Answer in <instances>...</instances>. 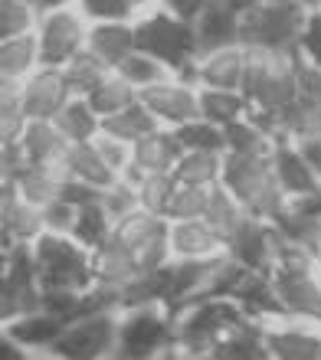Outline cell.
<instances>
[{
	"mask_svg": "<svg viewBox=\"0 0 321 360\" xmlns=\"http://www.w3.org/2000/svg\"><path fill=\"white\" fill-rule=\"evenodd\" d=\"M239 92L246 95L249 112L279 115L289 108L295 102V53L246 46V76Z\"/></svg>",
	"mask_w": 321,
	"mask_h": 360,
	"instance_id": "cell-3",
	"label": "cell"
},
{
	"mask_svg": "<svg viewBox=\"0 0 321 360\" xmlns=\"http://www.w3.org/2000/svg\"><path fill=\"white\" fill-rule=\"evenodd\" d=\"M30 167V158L23 151V144L13 141V144H0V171L7 180H17L20 174Z\"/></svg>",
	"mask_w": 321,
	"mask_h": 360,
	"instance_id": "cell-49",
	"label": "cell"
},
{
	"mask_svg": "<svg viewBox=\"0 0 321 360\" xmlns=\"http://www.w3.org/2000/svg\"><path fill=\"white\" fill-rule=\"evenodd\" d=\"M37 46H39V66H63L85 49V33H89V20L76 4H63V7L39 10L37 17Z\"/></svg>",
	"mask_w": 321,
	"mask_h": 360,
	"instance_id": "cell-9",
	"label": "cell"
},
{
	"mask_svg": "<svg viewBox=\"0 0 321 360\" xmlns=\"http://www.w3.org/2000/svg\"><path fill=\"white\" fill-rule=\"evenodd\" d=\"M115 341H118V308H99L66 321L59 338L49 344V351L66 360H99L115 354Z\"/></svg>",
	"mask_w": 321,
	"mask_h": 360,
	"instance_id": "cell-8",
	"label": "cell"
},
{
	"mask_svg": "<svg viewBox=\"0 0 321 360\" xmlns=\"http://www.w3.org/2000/svg\"><path fill=\"white\" fill-rule=\"evenodd\" d=\"M0 180H7V177H4V171H0Z\"/></svg>",
	"mask_w": 321,
	"mask_h": 360,
	"instance_id": "cell-61",
	"label": "cell"
},
{
	"mask_svg": "<svg viewBox=\"0 0 321 360\" xmlns=\"http://www.w3.org/2000/svg\"><path fill=\"white\" fill-rule=\"evenodd\" d=\"M102 203H105V210H108V217L118 219L138 207V190H134L132 180H125L122 174H118V177L102 190Z\"/></svg>",
	"mask_w": 321,
	"mask_h": 360,
	"instance_id": "cell-44",
	"label": "cell"
},
{
	"mask_svg": "<svg viewBox=\"0 0 321 360\" xmlns=\"http://www.w3.org/2000/svg\"><path fill=\"white\" fill-rule=\"evenodd\" d=\"M20 144H23L30 164H59L69 148L66 134L53 124V118H27Z\"/></svg>",
	"mask_w": 321,
	"mask_h": 360,
	"instance_id": "cell-22",
	"label": "cell"
},
{
	"mask_svg": "<svg viewBox=\"0 0 321 360\" xmlns=\"http://www.w3.org/2000/svg\"><path fill=\"white\" fill-rule=\"evenodd\" d=\"M115 72H118L122 79H128V82H132L138 92L170 76V69L164 66V63H158L154 56H148L144 49H132V53H128V56H125L122 63L115 66Z\"/></svg>",
	"mask_w": 321,
	"mask_h": 360,
	"instance_id": "cell-39",
	"label": "cell"
},
{
	"mask_svg": "<svg viewBox=\"0 0 321 360\" xmlns=\"http://www.w3.org/2000/svg\"><path fill=\"white\" fill-rule=\"evenodd\" d=\"M89 256H92L95 285H105V288H122V285H128L134 275L141 272L134 249H128L122 239H115V236H108V239H102L99 246H92Z\"/></svg>",
	"mask_w": 321,
	"mask_h": 360,
	"instance_id": "cell-17",
	"label": "cell"
},
{
	"mask_svg": "<svg viewBox=\"0 0 321 360\" xmlns=\"http://www.w3.org/2000/svg\"><path fill=\"white\" fill-rule=\"evenodd\" d=\"M243 76H246L243 43L200 53L197 63H194V82L203 89H243Z\"/></svg>",
	"mask_w": 321,
	"mask_h": 360,
	"instance_id": "cell-15",
	"label": "cell"
},
{
	"mask_svg": "<svg viewBox=\"0 0 321 360\" xmlns=\"http://www.w3.org/2000/svg\"><path fill=\"white\" fill-rule=\"evenodd\" d=\"M27 354H23V347H20L13 338H10L4 328H0V360H23Z\"/></svg>",
	"mask_w": 321,
	"mask_h": 360,
	"instance_id": "cell-54",
	"label": "cell"
},
{
	"mask_svg": "<svg viewBox=\"0 0 321 360\" xmlns=\"http://www.w3.org/2000/svg\"><path fill=\"white\" fill-rule=\"evenodd\" d=\"M85 49H89L99 63H105L108 69H115L134 49L132 20H102V23H89Z\"/></svg>",
	"mask_w": 321,
	"mask_h": 360,
	"instance_id": "cell-20",
	"label": "cell"
},
{
	"mask_svg": "<svg viewBox=\"0 0 321 360\" xmlns=\"http://www.w3.org/2000/svg\"><path fill=\"white\" fill-rule=\"evenodd\" d=\"M312 7H321V0H315V4H312Z\"/></svg>",
	"mask_w": 321,
	"mask_h": 360,
	"instance_id": "cell-59",
	"label": "cell"
},
{
	"mask_svg": "<svg viewBox=\"0 0 321 360\" xmlns=\"http://www.w3.org/2000/svg\"><path fill=\"white\" fill-rule=\"evenodd\" d=\"M53 124L66 134V141H92L99 128H102V118L89 105L85 95H69L66 105L53 115Z\"/></svg>",
	"mask_w": 321,
	"mask_h": 360,
	"instance_id": "cell-29",
	"label": "cell"
},
{
	"mask_svg": "<svg viewBox=\"0 0 321 360\" xmlns=\"http://www.w3.org/2000/svg\"><path fill=\"white\" fill-rule=\"evenodd\" d=\"M43 229H46L43 207L17 197L13 200V207H10V213L4 217V223H0V246L13 249V246H20V243H33Z\"/></svg>",
	"mask_w": 321,
	"mask_h": 360,
	"instance_id": "cell-26",
	"label": "cell"
},
{
	"mask_svg": "<svg viewBox=\"0 0 321 360\" xmlns=\"http://www.w3.org/2000/svg\"><path fill=\"white\" fill-rule=\"evenodd\" d=\"M92 144H95V151L102 154V161L108 164L115 174H122L125 167H128V161H132V144H128V141H118V138H112V134L99 131L92 138Z\"/></svg>",
	"mask_w": 321,
	"mask_h": 360,
	"instance_id": "cell-47",
	"label": "cell"
},
{
	"mask_svg": "<svg viewBox=\"0 0 321 360\" xmlns=\"http://www.w3.org/2000/svg\"><path fill=\"white\" fill-rule=\"evenodd\" d=\"M243 318H249V314L233 298H217V295L213 298H194L187 308H180L174 314V321H177V354H203L207 357L210 344Z\"/></svg>",
	"mask_w": 321,
	"mask_h": 360,
	"instance_id": "cell-7",
	"label": "cell"
},
{
	"mask_svg": "<svg viewBox=\"0 0 321 360\" xmlns=\"http://www.w3.org/2000/svg\"><path fill=\"white\" fill-rule=\"evenodd\" d=\"M63 180H66V174L59 164H30L27 171L13 180V187H17V197L30 200L37 207H46L59 197Z\"/></svg>",
	"mask_w": 321,
	"mask_h": 360,
	"instance_id": "cell-28",
	"label": "cell"
},
{
	"mask_svg": "<svg viewBox=\"0 0 321 360\" xmlns=\"http://www.w3.org/2000/svg\"><path fill=\"white\" fill-rule=\"evenodd\" d=\"M151 128H158V118H154L148 108H144V102L138 98V102L132 105H125L122 112H115V115H105L102 118V128L99 131L105 134H112V138H118V141H138L141 134H148Z\"/></svg>",
	"mask_w": 321,
	"mask_h": 360,
	"instance_id": "cell-35",
	"label": "cell"
},
{
	"mask_svg": "<svg viewBox=\"0 0 321 360\" xmlns=\"http://www.w3.org/2000/svg\"><path fill=\"white\" fill-rule=\"evenodd\" d=\"M220 187H227L253 217H263L269 223L275 217H282L292 203L275 180L272 158H246V154L223 151Z\"/></svg>",
	"mask_w": 321,
	"mask_h": 360,
	"instance_id": "cell-2",
	"label": "cell"
},
{
	"mask_svg": "<svg viewBox=\"0 0 321 360\" xmlns=\"http://www.w3.org/2000/svg\"><path fill=\"white\" fill-rule=\"evenodd\" d=\"M39 7L37 0H0V39L30 33L37 27Z\"/></svg>",
	"mask_w": 321,
	"mask_h": 360,
	"instance_id": "cell-42",
	"label": "cell"
},
{
	"mask_svg": "<svg viewBox=\"0 0 321 360\" xmlns=\"http://www.w3.org/2000/svg\"><path fill=\"white\" fill-rule=\"evenodd\" d=\"M180 141L177 134H174V128H164V124H158V128H151L148 134H141L138 141H132V167H138V171L151 174V171H170L174 164H177L180 158Z\"/></svg>",
	"mask_w": 321,
	"mask_h": 360,
	"instance_id": "cell-21",
	"label": "cell"
},
{
	"mask_svg": "<svg viewBox=\"0 0 321 360\" xmlns=\"http://www.w3.org/2000/svg\"><path fill=\"white\" fill-rule=\"evenodd\" d=\"M138 98H141L144 108L164 128H177L184 122L200 118V86L190 82V79L168 76V79H160V82H154V86L141 89Z\"/></svg>",
	"mask_w": 321,
	"mask_h": 360,
	"instance_id": "cell-10",
	"label": "cell"
},
{
	"mask_svg": "<svg viewBox=\"0 0 321 360\" xmlns=\"http://www.w3.org/2000/svg\"><path fill=\"white\" fill-rule=\"evenodd\" d=\"M295 53L305 56L308 63H315V66H321V7H308Z\"/></svg>",
	"mask_w": 321,
	"mask_h": 360,
	"instance_id": "cell-45",
	"label": "cell"
},
{
	"mask_svg": "<svg viewBox=\"0 0 321 360\" xmlns=\"http://www.w3.org/2000/svg\"><path fill=\"white\" fill-rule=\"evenodd\" d=\"M59 167H63L66 177L85 180V184H92V187H108V184L118 177V174L102 161V154L95 151L92 141H69Z\"/></svg>",
	"mask_w": 321,
	"mask_h": 360,
	"instance_id": "cell-25",
	"label": "cell"
},
{
	"mask_svg": "<svg viewBox=\"0 0 321 360\" xmlns=\"http://www.w3.org/2000/svg\"><path fill=\"white\" fill-rule=\"evenodd\" d=\"M30 252H33L39 288H73V292H85V288L95 285L92 256H89V249L79 246L73 236L43 229V233L30 243Z\"/></svg>",
	"mask_w": 321,
	"mask_h": 360,
	"instance_id": "cell-5",
	"label": "cell"
},
{
	"mask_svg": "<svg viewBox=\"0 0 321 360\" xmlns=\"http://www.w3.org/2000/svg\"><path fill=\"white\" fill-rule=\"evenodd\" d=\"M210 190H213V187H197V184H174L168 207H164V217H168V219H197V217H203L207 200H210Z\"/></svg>",
	"mask_w": 321,
	"mask_h": 360,
	"instance_id": "cell-41",
	"label": "cell"
},
{
	"mask_svg": "<svg viewBox=\"0 0 321 360\" xmlns=\"http://www.w3.org/2000/svg\"><path fill=\"white\" fill-rule=\"evenodd\" d=\"M66 76L59 66H37L20 82V112L23 118H53L69 98Z\"/></svg>",
	"mask_w": 321,
	"mask_h": 360,
	"instance_id": "cell-12",
	"label": "cell"
},
{
	"mask_svg": "<svg viewBox=\"0 0 321 360\" xmlns=\"http://www.w3.org/2000/svg\"><path fill=\"white\" fill-rule=\"evenodd\" d=\"M132 30L134 49H144L148 56L164 63L170 69V76L194 82V63H197L200 49L190 20H180L160 4H151V7H141L132 17Z\"/></svg>",
	"mask_w": 321,
	"mask_h": 360,
	"instance_id": "cell-1",
	"label": "cell"
},
{
	"mask_svg": "<svg viewBox=\"0 0 321 360\" xmlns=\"http://www.w3.org/2000/svg\"><path fill=\"white\" fill-rule=\"evenodd\" d=\"M249 115V102L239 89H203L200 86V118L227 128L237 118Z\"/></svg>",
	"mask_w": 321,
	"mask_h": 360,
	"instance_id": "cell-31",
	"label": "cell"
},
{
	"mask_svg": "<svg viewBox=\"0 0 321 360\" xmlns=\"http://www.w3.org/2000/svg\"><path fill=\"white\" fill-rule=\"evenodd\" d=\"M223 138H227V151L246 154V158H272L275 141H279L272 131H265L263 124L256 122V118H249V115H243V118H237L233 124H227V128H223Z\"/></svg>",
	"mask_w": 321,
	"mask_h": 360,
	"instance_id": "cell-27",
	"label": "cell"
},
{
	"mask_svg": "<svg viewBox=\"0 0 321 360\" xmlns=\"http://www.w3.org/2000/svg\"><path fill=\"white\" fill-rule=\"evenodd\" d=\"M223 171V154L217 151H180L177 164L170 167L177 184H197V187H217Z\"/></svg>",
	"mask_w": 321,
	"mask_h": 360,
	"instance_id": "cell-32",
	"label": "cell"
},
{
	"mask_svg": "<svg viewBox=\"0 0 321 360\" xmlns=\"http://www.w3.org/2000/svg\"><path fill=\"white\" fill-rule=\"evenodd\" d=\"M246 217H249V210H246L227 187H220V184H217V187L210 190V200H207V210H203V219H207L210 226H213L220 236H223V243H227V236L239 226V223H243Z\"/></svg>",
	"mask_w": 321,
	"mask_h": 360,
	"instance_id": "cell-37",
	"label": "cell"
},
{
	"mask_svg": "<svg viewBox=\"0 0 321 360\" xmlns=\"http://www.w3.org/2000/svg\"><path fill=\"white\" fill-rule=\"evenodd\" d=\"M63 76H66V86L73 95H89L95 89V82L108 72V66L105 63H99V59L89 53V49H79L76 56L69 59V63H63Z\"/></svg>",
	"mask_w": 321,
	"mask_h": 360,
	"instance_id": "cell-40",
	"label": "cell"
},
{
	"mask_svg": "<svg viewBox=\"0 0 321 360\" xmlns=\"http://www.w3.org/2000/svg\"><path fill=\"white\" fill-rule=\"evenodd\" d=\"M85 98H89V105L99 112V118H105V115L122 112L125 105L138 102V89H134L128 79L118 76L115 69H108V72L95 82V89L85 95Z\"/></svg>",
	"mask_w": 321,
	"mask_h": 360,
	"instance_id": "cell-34",
	"label": "cell"
},
{
	"mask_svg": "<svg viewBox=\"0 0 321 360\" xmlns=\"http://www.w3.org/2000/svg\"><path fill=\"white\" fill-rule=\"evenodd\" d=\"M295 148L302 151V158L308 161V167H312V171L318 174V180H321V134H312V138H298V141H295Z\"/></svg>",
	"mask_w": 321,
	"mask_h": 360,
	"instance_id": "cell-52",
	"label": "cell"
},
{
	"mask_svg": "<svg viewBox=\"0 0 321 360\" xmlns=\"http://www.w3.org/2000/svg\"><path fill=\"white\" fill-rule=\"evenodd\" d=\"M112 236L122 239L125 246L134 249V256H138L144 246H151V243L168 236V217L151 213V210H144V207H134L132 213H125V217L115 219Z\"/></svg>",
	"mask_w": 321,
	"mask_h": 360,
	"instance_id": "cell-23",
	"label": "cell"
},
{
	"mask_svg": "<svg viewBox=\"0 0 321 360\" xmlns=\"http://www.w3.org/2000/svg\"><path fill=\"white\" fill-rule=\"evenodd\" d=\"M168 243L174 259H210L227 252V243L203 217L197 219H168Z\"/></svg>",
	"mask_w": 321,
	"mask_h": 360,
	"instance_id": "cell-16",
	"label": "cell"
},
{
	"mask_svg": "<svg viewBox=\"0 0 321 360\" xmlns=\"http://www.w3.org/2000/svg\"><path fill=\"white\" fill-rule=\"evenodd\" d=\"M239 10H249V7H256V4H263V0H233Z\"/></svg>",
	"mask_w": 321,
	"mask_h": 360,
	"instance_id": "cell-57",
	"label": "cell"
},
{
	"mask_svg": "<svg viewBox=\"0 0 321 360\" xmlns=\"http://www.w3.org/2000/svg\"><path fill=\"white\" fill-rule=\"evenodd\" d=\"M265 347H269V357H279V360H318L321 331L305 328L302 318L265 321Z\"/></svg>",
	"mask_w": 321,
	"mask_h": 360,
	"instance_id": "cell-13",
	"label": "cell"
},
{
	"mask_svg": "<svg viewBox=\"0 0 321 360\" xmlns=\"http://www.w3.org/2000/svg\"><path fill=\"white\" fill-rule=\"evenodd\" d=\"M76 203H69V200L56 197L53 203H46L43 207V219H46V229L49 233H63V236H69L73 233V223H76Z\"/></svg>",
	"mask_w": 321,
	"mask_h": 360,
	"instance_id": "cell-48",
	"label": "cell"
},
{
	"mask_svg": "<svg viewBox=\"0 0 321 360\" xmlns=\"http://www.w3.org/2000/svg\"><path fill=\"white\" fill-rule=\"evenodd\" d=\"M23 112L20 108H0V144H13L20 141V134H23Z\"/></svg>",
	"mask_w": 321,
	"mask_h": 360,
	"instance_id": "cell-50",
	"label": "cell"
},
{
	"mask_svg": "<svg viewBox=\"0 0 321 360\" xmlns=\"http://www.w3.org/2000/svg\"><path fill=\"white\" fill-rule=\"evenodd\" d=\"M112 226H115V219L108 217V210H105L102 200H89V203H79L76 223H73V233H69V236L76 239L79 246L92 249V246H99L102 239L112 236Z\"/></svg>",
	"mask_w": 321,
	"mask_h": 360,
	"instance_id": "cell-36",
	"label": "cell"
},
{
	"mask_svg": "<svg viewBox=\"0 0 321 360\" xmlns=\"http://www.w3.org/2000/svg\"><path fill=\"white\" fill-rule=\"evenodd\" d=\"M177 351V321L164 304H134L118 308V341L115 357L148 360Z\"/></svg>",
	"mask_w": 321,
	"mask_h": 360,
	"instance_id": "cell-4",
	"label": "cell"
},
{
	"mask_svg": "<svg viewBox=\"0 0 321 360\" xmlns=\"http://www.w3.org/2000/svg\"><path fill=\"white\" fill-rule=\"evenodd\" d=\"M13 200H17V187H13V180H0V223H4V217L10 213Z\"/></svg>",
	"mask_w": 321,
	"mask_h": 360,
	"instance_id": "cell-55",
	"label": "cell"
},
{
	"mask_svg": "<svg viewBox=\"0 0 321 360\" xmlns=\"http://www.w3.org/2000/svg\"><path fill=\"white\" fill-rule=\"evenodd\" d=\"M305 13H308L305 0H263V4L243 10V17H239V43L295 53L298 37H302Z\"/></svg>",
	"mask_w": 321,
	"mask_h": 360,
	"instance_id": "cell-6",
	"label": "cell"
},
{
	"mask_svg": "<svg viewBox=\"0 0 321 360\" xmlns=\"http://www.w3.org/2000/svg\"><path fill=\"white\" fill-rule=\"evenodd\" d=\"M292 207L298 210V213H308V217H321V184L308 193V197L292 200Z\"/></svg>",
	"mask_w": 321,
	"mask_h": 360,
	"instance_id": "cell-53",
	"label": "cell"
},
{
	"mask_svg": "<svg viewBox=\"0 0 321 360\" xmlns=\"http://www.w3.org/2000/svg\"><path fill=\"white\" fill-rule=\"evenodd\" d=\"M275 249H279V229L269 219L253 217V213L227 236V256L256 272H265L272 266Z\"/></svg>",
	"mask_w": 321,
	"mask_h": 360,
	"instance_id": "cell-11",
	"label": "cell"
},
{
	"mask_svg": "<svg viewBox=\"0 0 321 360\" xmlns=\"http://www.w3.org/2000/svg\"><path fill=\"white\" fill-rule=\"evenodd\" d=\"M39 66V46H37V33H17V37L0 39V76L4 79H23Z\"/></svg>",
	"mask_w": 321,
	"mask_h": 360,
	"instance_id": "cell-30",
	"label": "cell"
},
{
	"mask_svg": "<svg viewBox=\"0 0 321 360\" xmlns=\"http://www.w3.org/2000/svg\"><path fill=\"white\" fill-rule=\"evenodd\" d=\"M7 269H10V249L0 246V278L7 275Z\"/></svg>",
	"mask_w": 321,
	"mask_h": 360,
	"instance_id": "cell-56",
	"label": "cell"
},
{
	"mask_svg": "<svg viewBox=\"0 0 321 360\" xmlns=\"http://www.w3.org/2000/svg\"><path fill=\"white\" fill-rule=\"evenodd\" d=\"M177 141L184 151H227V138H223V128L207 118H194V122H184L174 128Z\"/></svg>",
	"mask_w": 321,
	"mask_h": 360,
	"instance_id": "cell-38",
	"label": "cell"
},
{
	"mask_svg": "<svg viewBox=\"0 0 321 360\" xmlns=\"http://www.w3.org/2000/svg\"><path fill=\"white\" fill-rule=\"evenodd\" d=\"M151 4H158V0H134V7L141 10V7H151Z\"/></svg>",
	"mask_w": 321,
	"mask_h": 360,
	"instance_id": "cell-58",
	"label": "cell"
},
{
	"mask_svg": "<svg viewBox=\"0 0 321 360\" xmlns=\"http://www.w3.org/2000/svg\"><path fill=\"white\" fill-rule=\"evenodd\" d=\"M82 17L89 23H102V20H132L138 13L134 0H76Z\"/></svg>",
	"mask_w": 321,
	"mask_h": 360,
	"instance_id": "cell-43",
	"label": "cell"
},
{
	"mask_svg": "<svg viewBox=\"0 0 321 360\" xmlns=\"http://www.w3.org/2000/svg\"><path fill=\"white\" fill-rule=\"evenodd\" d=\"M272 171L279 187L285 190L289 200H298V197H308L321 180L318 174L308 167V161L302 158V151L295 148L292 138H279L275 141V151H272Z\"/></svg>",
	"mask_w": 321,
	"mask_h": 360,
	"instance_id": "cell-19",
	"label": "cell"
},
{
	"mask_svg": "<svg viewBox=\"0 0 321 360\" xmlns=\"http://www.w3.org/2000/svg\"><path fill=\"white\" fill-rule=\"evenodd\" d=\"M125 180H132L134 190H138V207L144 210H151V213H160L164 217V207H168V200H170V190H174V174L170 171H151V174H144L138 171V167H125L122 171Z\"/></svg>",
	"mask_w": 321,
	"mask_h": 360,
	"instance_id": "cell-33",
	"label": "cell"
},
{
	"mask_svg": "<svg viewBox=\"0 0 321 360\" xmlns=\"http://www.w3.org/2000/svg\"><path fill=\"white\" fill-rule=\"evenodd\" d=\"M305 4H308V7H312V4H315V0H305Z\"/></svg>",
	"mask_w": 321,
	"mask_h": 360,
	"instance_id": "cell-60",
	"label": "cell"
},
{
	"mask_svg": "<svg viewBox=\"0 0 321 360\" xmlns=\"http://www.w3.org/2000/svg\"><path fill=\"white\" fill-rule=\"evenodd\" d=\"M295 98L321 102V66L295 53Z\"/></svg>",
	"mask_w": 321,
	"mask_h": 360,
	"instance_id": "cell-46",
	"label": "cell"
},
{
	"mask_svg": "<svg viewBox=\"0 0 321 360\" xmlns=\"http://www.w3.org/2000/svg\"><path fill=\"white\" fill-rule=\"evenodd\" d=\"M239 17H243V10L233 0H207V7L200 10V17L194 20L200 53L239 43Z\"/></svg>",
	"mask_w": 321,
	"mask_h": 360,
	"instance_id": "cell-14",
	"label": "cell"
},
{
	"mask_svg": "<svg viewBox=\"0 0 321 360\" xmlns=\"http://www.w3.org/2000/svg\"><path fill=\"white\" fill-rule=\"evenodd\" d=\"M63 328H66V321L56 318V314H49L46 308L27 311V314H20V318H13L10 324H4V331H7L23 351H30V347H46L49 351V344L56 341Z\"/></svg>",
	"mask_w": 321,
	"mask_h": 360,
	"instance_id": "cell-24",
	"label": "cell"
},
{
	"mask_svg": "<svg viewBox=\"0 0 321 360\" xmlns=\"http://www.w3.org/2000/svg\"><path fill=\"white\" fill-rule=\"evenodd\" d=\"M207 357L213 360H265L269 347H265V324L256 318H243L233 328L220 334L217 341L210 344Z\"/></svg>",
	"mask_w": 321,
	"mask_h": 360,
	"instance_id": "cell-18",
	"label": "cell"
},
{
	"mask_svg": "<svg viewBox=\"0 0 321 360\" xmlns=\"http://www.w3.org/2000/svg\"><path fill=\"white\" fill-rule=\"evenodd\" d=\"M158 4H160L164 10H170L174 17L190 20V23L200 17V10L207 7V0H158Z\"/></svg>",
	"mask_w": 321,
	"mask_h": 360,
	"instance_id": "cell-51",
	"label": "cell"
}]
</instances>
